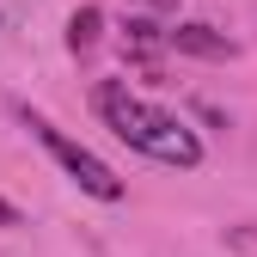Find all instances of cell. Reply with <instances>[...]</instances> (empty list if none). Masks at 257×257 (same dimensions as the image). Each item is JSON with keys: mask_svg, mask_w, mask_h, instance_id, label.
<instances>
[{"mask_svg": "<svg viewBox=\"0 0 257 257\" xmlns=\"http://www.w3.org/2000/svg\"><path fill=\"white\" fill-rule=\"evenodd\" d=\"M166 43L184 49V55H214V61H227V55H233V37H214L208 25H172V31H166Z\"/></svg>", "mask_w": 257, "mask_h": 257, "instance_id": "3957f363", "label": "cell"}, {"mask_svg": "<svg viewBox=\"0 0 257 257\" xmlns=\"http://www.w3.org/2000/svg\"><path fill=\"white\" fill-rule=\"evenodd\" d=\"M92 110H98V122L122 147H135L153 166H172V172H196L202 166V135L178 110H166L147 92H135L128 80H98L92 86Z\"/></svg>", "mask_w": 257, "mask_h": 257, "instance_id": "6da1fadb", "label": "cell"}, {"mask_svg": "<svg viewBox=\"0 0 257 257\" xmlns=\"http://www.w3.org/2000/svg\"><path fill=\"white\" fill-rule=\"evenodd\" d=\"M0 227H19V208H13L7 196H0Z\"/></svg>", "mask_w": 257, "mask_h": 257, "instance_id": "5b68a950", "label": "cell"}, {"mask_svg": "<svg viewBox=\"0 0 257 257\" xmlns=\"http://www.w3.org/2000/svg\"><path fill=\"white\" fill-rule=\"evenodd\" d=\"M98 31H104V13L98 7H80L68 19V55H92V49H98Z\"/></svg>", "mask_w": 257, "mask_h": 257, "instance_id": "277c9868", "label": "cell"}, {"mask_svg": "<svg viewBox=\"0 0 257 257\" xmlns=\"http://www.w3.org/2000/svg\"><path fill=\"white\" fill-rule=\"evenodd\" d=\"M13 116H19V122L31 128V135L43 141V153H49L55 166H61V172H68V178L86 190V196H98V202H122V178H116V172H110V166H104V159L92 153L86 141H74L61 122H49L43 110H31L25 98H13Z\"/></svg>", "mask_w": 257, "mask_h": 257, "instance_id": "7a4b0ae2", "label": "cell"}]
</instances>
